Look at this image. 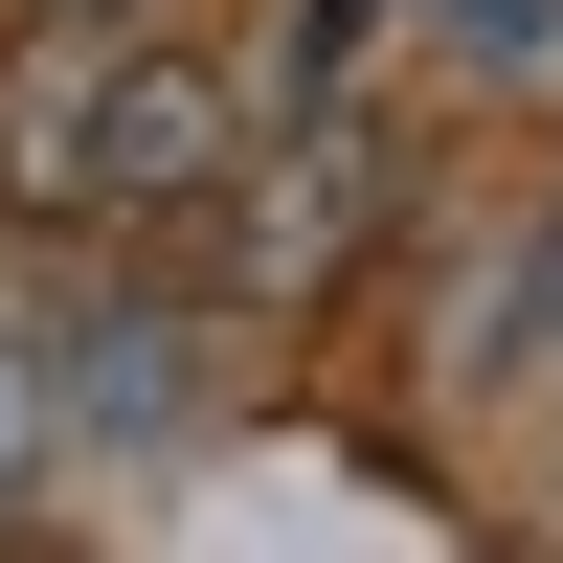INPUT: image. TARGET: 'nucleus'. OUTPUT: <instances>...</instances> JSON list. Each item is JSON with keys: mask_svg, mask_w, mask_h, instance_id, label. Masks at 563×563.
<instances>
[{"mask_svg": "<svg viewBox=\"0 0 563 563\" xmlns=\"http://www.w3.org/2000/svg\"><path fill=\"white\" fill-rule=\"evenodd\" d=\"M45 406H68V384H45V361H0V496H23V451H45Z\"/></svg>", "mask_w": 563, "mask_h": 563, "instance_id": "20e7f679", "label": "nucleus"}, {"mask_svg": "<svg viewBox=\"0 0 563 563\" xmlns=\"http://www.w3.org/2000/svg\"><path fill=\"white\" fill-rule=\"evenodd\" d=\"M361 203H384V158H361V113H316V158H271V180H249V271H339V249H361Z\"/></svg>", "mask_w": 563, "mask_h": 563, "instance_id": "f03ea898", "label": "nucleus"}, {"mask_svg": "<svg viewBox=\"0 0 563 563\" xmlns=\"http://www.w3.org/2000/svg\"><path fill=\"white\" fill-rule=\"evenodd\" d=\"M541 339H563V249H541Z\"/></svg>", "mask_w": 563, "mask_h": 563, "instance_id": "39448f33", "label": "nucleus"}, {"mask_svg": "<svg viewBox=\"0 0 563 563\" xmlns=\"http://www.w3.org/2000/svg\"><path fill=\"white\" fill-rule=\"evenodd\" d=\"M23 180L45 203H203L225 180V68H158V45L135 68H68L23 113Z\"/></svg>", "mask_w": 563, "mask_h": 563, "instance_id": "f257e3e1", "label": "nucleus"}, {"mask_svg": "<svg viewBox=\"0 0 563 563\" xmlns=\"http://www.w3.org/2000/svg\"><path fill=\"white\" fill-rule=\"evenodd\" d=\"M45 384H68V429H180V384H203V361H180V316H68V339H45Z\"/></svg>", "mask_w": 563, "mask_h": 563, "instance_id": "7ed1b4c3", "label": "nucleus"}]
</instances>
